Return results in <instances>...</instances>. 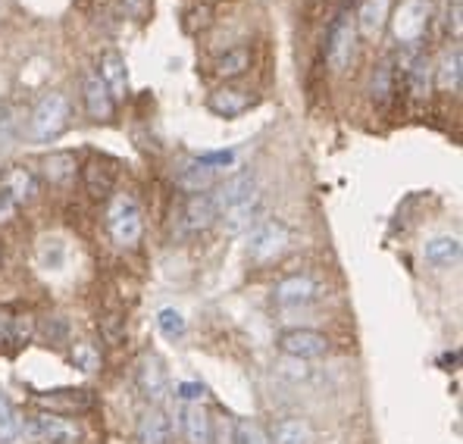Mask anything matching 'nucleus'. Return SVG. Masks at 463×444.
Returning <instances> with one entry per match:
<instances>
[{
  "label": "nucleus",
  "instance_id": "1",
  "mask_svg": "<svg viewBox=\"0 0 463 444\" xmlns=\"http://www.w3.org/2000/svg\"><path fill=\"white\" fill-rule=\"evenodd\" d=\"M70 100L63 98L60 91H51L35 104L32 110V119H29V135L35 141H53L66 132L70 126Z\"/></svg>",
  "mask_w": 463,
  "mask_h": 444
},
{
  "label": "nucleus",
  "instance_id": "2",
  "mask_svg": "<svg viewBox=\"0 0 463 444\" xmlns=\"http://www.w3.org/2000/svg\"><path fill=\"white\" fill-rule=\"evenodd\" d=\"M107 231H110L116 248H135L145 231V216L132 197H116L110 213H107Z\"/></svg>",
  "mask_w": 463,
  "mask_h": 444
},
{
  "label": "nucleus",
  "instance_id": "3",
  "mask_svg": "<svg viewBox=\"0 0 463 444\" xmlns=\"http://www.w3.org/2000/svg\"><path fill=\"white\" fill-rule=\"evenodd\" d=\"M288 241H291V231L285 229L282 222L276 220H267L254 229L250 235V244H248V254L254 263H272L288 250Z\"/></svg>",
  "mask_w": 463,
  "mask_h": 444
},
{
  "label": "nucleus",
  "instance_id": "4",
  "mask_svg": "<svg viewBox=\"0 0 463 444\" xmlns=\"http://www.w3.org/2000/svg\"><path fill=\"white\" fill-rule=\"evenodd\" d=\"M354 44H357V29H354V16H342L332 23L329 29V44H326V60H329V66L335 72H345L347 63H351L354 57Z\"/></svg>",
  "mask_w": 463,
  "mask_h": 444
},
{
  "label": "nucleus",
  "instance_id": "5",
  "mask_svg": "<svg viewBox=\"0 0 463 444\" xmlns=\"http://www.w3.org/2000/svg\"><path fill=\"white\" fill-rule=\"evenodd\" d=\"M276 345H279V351L291 360H313L329 351V338L317 329H288L279 335Z\"/></svg>",
  "mask_w": 463,
  "mask_h": 444
},
{
  "label": "nucleus",
  "instance_id": "6",
  "mask_svg": "<svg viewBox=\"0 0 463 444\" xmlns=\"http://www.w3.org/2000/svg\"><path fill=\"white\" fill-rule=\"evenodd\" d=\"M429 23V4L426 0H401L398 13H394L392 25H394V38L401 44H417L426 32Z\"/></svg>",
  "mask_w": 463,
  "mask_h": 444
},
{
  "label": "nucleus",
  "instance_id": "7",
  "mask_svg": "<svg viewBox=\"0 0 463 444\" xmlns=\"http://www.w3.org/2000/svg\"><path fill=\"white\" fill-rule=\"evenodd\" d=\"M38 407L57 416H79L94 407V394L88 388H57V392L38 394Z\"/></svg>",
  "mask_w": 463,
  "mask_h": 444
},
{
  "label": "nucleus",
  "instance_id": "8",
  "mask_svg": "<svg viewBox=\"0 0 463 444\" xmlns=\"http://www.w3.org/2000/svg\"><path fill=\"white\" fill-rule=\"evenodd\" d=\"M32 335H35V316H32V313L0 304V347H4V351L29 345Z\"/></svg>",
  "mask_w": 463,
  "mask_h": 444
},
{
  "label": "nucleus",
  "instance_id": "9",
  "mask_svg": "<svg viewBox=\"0 0 463 444\" xmlns=\"http://www.w3.org/2000/svg\"><path fill=\"white\" fill-rule=\"evenodd\" d=\"M32 432L47 444H79L81 441V429L70 420V416L47 413V410H41V413L32 416Z\"/></svg>",
  "mask_w": 463,
  "mask_h": 444
},
{
  "label": "nucleus",
  "instance_id": "10",
  "mask_svg": "<svg viewBox=\"0 0 463 444\" xmlns=\"http://www.w3.org/2000/svg\"><path fill=\"white\" fill-rule=\"evenodd\" d=\"M272 298H276L279 307H307L313 300H319V282L307 272H295L272 288Z\"/></svg>",
  "mask_w": 463,
  "mask_h": 444
},
{
  "label": "nucleus",
  "instance_id": "11",
  "mask_svg": "<svg viewBox=\"0 0 463 444\" xmlns=\"http://www.w3.org/2000/svg\"><path fill=\"white\" fill-rule=\"evenodd\" d=\"M254 104H257L254 91H248V88H232V85L216 88L207 98V110L213 116H220V119H235V116L248 113Z\"/></svg>",
  "mask_w": 463,
  "mask_h": 444
},
{
  "label": "nucleus",
  "instance_id": "12",
  "mask_svg": "<svg viewBox=\"0 0 463 444\" xmlns=\"http://www.w3.org/2000/svg\"><path fill=\"white\" fill-rule=\"evenodd\" d=\"M81 98H85V110L94 122H110L116 113V100L107 91V85L98 79V72L85 75V85H81Z\"/></svg>",
  "mask_w": 463,
  "mask_h": 444
},
{
  "label": "nucleus",
  "instance_id": "13",
  "mask_svg": "<svg viewBox=\"0 0 463 444\" xmlns=\"http://www.w3.org/2000/svg\"><path fill=\"white\" fill-rule=\"evenodd\" d=\"M173 439V420L166 416V410L147 407L138 416V426H135V441L138 444H169Z\"/></svg>",
  "mask_w": 463,
  "mask_h": 444
},
{
  "label": "nucleus",
  "instance_id": "14",
  "mask_svg": "<svg viewBox=\"0 0 463 444\" xmlns=\"http://www.w3.org/2000/svg\"><path fill=\"white\" fill-rule=\"evenodd\" d=\"M138 388L147 401H163L166 398V388H169V375L166 366L156 354H145L138 364Z\"/></svg>",
  "mask_w": 463,
  "mask_h": 444
},
{
  "label": "nucleus",
  "instance_id": "15",
  "mask_svg": "<svg viewBox=\"0 0 463 444\" xmlns=\"http://www.w3.org/2000/svg\"><path fill=\"white\" fill-rule=\"evenodd\" d=\"M0 188L23 207V203H29L32 197L38 194V179H35V173L25 166H6L4 173H0Z\"/></svg>",
  "mask_w": 463,
  "mask_h": 444
},
{
  "label": "nucleus",
  "instance_id": "16",
  "mask_svg": "<svg viewBox=\"0 0 463 444\" xmlns=\"http://www.w3.org/2000/svg\"><path fill=\"white\" fill-rule=\"evenodd\" d=\"M254 194H257V179L250 173H238V175H232V179H226L220 188H216L213 203H216V210L222 213V210L235 207V203L248 201V197H254Z\"/></svg>",
  "mask_w": 463,
  "mask_h": 444
},
{
  "label": "nucleus",
  "instance_id": "17",
  "mask_svg": "<svg viewBox=\"0 0 463 444\" xmlns=\"http://www.w3.org/2000/svg\"><path fill=\"white\" fill-rule=\"evenodd\" d=\"M182 220H185L188 231H207L210 225L220 220V210L213 203V194H192L185 201V210H182Z\"/></svg>",
  "mask_w": 463,
  "mask_h": 444
},
{
  "label": "nucleus",
  "instance_id": "18",
  "mask_svg": "<svg viewBox=\"0 0 463 444\" xmlns=\"http://www.w3.org/2000/svg\"><path fill=\"white\" fill-rule=\"evenodd\" d=\"M81 179H85V188L91 197H98V201H104V197L113 194L116 188V173L113 166L107 160H100V156H91V160L85 163V169H81Z\"/></svg>",
  "mask_w": 463,
  "mask_h": 444
},
{
  "label": "nucleus",
  "instance_id": "19",
  "mask_svg": "<svg viewBox=\"0 0 463 444\" xmlns=\"http://www.w3.org/2000/svg\"><path fill=\"white\" fill-rule=\"evenodd\" d=\"M98 79L107 85V91L113 94V100L116 98H126V91H128V70H126V60H122V53L107 51L104 57H100Z\"/></svg>",
  "mask_w": 463,
  "mask_h": 444
},
{
  "label": "nucleus",
  "instance_id": "20",
  "mask_svg": "<svg viewBox=\"0 0 463 444\" xmlns=\"http://www.w3.org/2000/svg\"><path fill=\"white\" fill-rule=\"evenodd\" d=\"M257 213H260V194H254V197H248V201L235 203V207L222 210L220 220L226 225L229 235H241V231H248L250 225L257 222Z\"/></svg>",
  "mask_w": 463,
  "mask_h": 444
},
{
  "label": "nucleus",
  "instance_id": "21",
  "mask_svg": "<svg viewBox=\"0 0 463 444\" xmlns=\"http://www.w3.org/2000/svg\"><path fill=\"white\" fill-rule=\"evenodd\" d=\"M76 169H79L76 154H70V150H53V154H47L44 160H41V175H44L51 185L70 182L72 175H76Z\"/></svg>",
  "mask_w": 463,
  "mask_h": 444
},
{
  "label": "nucleus",
  "instance_id": "22",
  "mask_svg": "<svg viewBox=\"0 0 463 444\" xmlns=\"http://www.w3.org/2000/svg\"><path fill=\"white\" fill-rule=\"evenodd\" d=\"M182 432L188 444H210V413L201 404L182 407Z\"/></svg>",
  "mask_w": 463,
  "mask_h": 444
},
{
  "label": "nucleus",
  "instance_id": "23",
  "mask_svg": "<svg viewBox=\"0 0 463 444\" xmlns=\"http://www.w3.org/2000/svg\"><path fill=\"white\" fill-rule=\"evenodd\" d=\"M269 444H313V429L298 416L279 420L269 432Z\"/></svg>",
  "mask_w": 463,
  "mask_h": 444
},
{
  "label": "nucleus",
  "instance_id": "24",
  "mask_svg": "<svg viewBox=\"0 0 463 444\" xmlns=\"http://www.w3.org/2000/svg\"><path fill=\"white\" fill-rule=\"evenodd\" d=\"M175 182H179V188L188 191V194H207L216 182V169H210V166H203V163L194 160L188 169H182Z\"/></svg>",
  "mask_w": 463,
  "mask_h": 444
},
{
  "label": "nucleus",
  "instance_id": "25",
  "mask_svg": "<svg viewBox=\"0 0 463 444\" xmlns=\"http://www.w3.org/2000/svg\"><path fill=\"white\" fill-rule=\"evenodd\" d=\"M426 260L432 266H451L460 260V241L451 235H441V238H432V241L426 244Z\"/></svg>",
  "mask_w": 463,
  "mask_h": 444
},
{
  "label": "nucleus",
  "instance_id": "26",
  "mask_svg": "<svg viewBox=\"0 0 463 444\" xmlns=\"http://www.w3.org/2000/svg\"><path fill=\"white\" fill-rule=\"evenodd\" d=\"M460 70H463V57L458 47H454V51H448L445 57H441L439 70H435V79H439L441 91H460V75H463Z\"/></svg>",
  "mask_w": 463,
  "mask_h": 444
},
{
  "label": "nucleus",
  "instance_id": "27",
  "mask_svg": "<svg viewBox=\"0 0 463 444\" xmlns=\"http://www.w3.org/2000/svg\"><path fill=\"white\" fill-rule=\"evenodd\" d=\"M250 70V51L248 47H235V51L222 53L220 60H216V75H222V79H238L241 72Z\"/></svg>",
  "mask_w": 463,
  "mask_h": 444
},
{
  "label": "nucleus",
  "instance_id": "28",
  "mask_svg": "<svg viewBox=\"0 0 463 444\" xmlns=\"http://www.w3.org/2000/svg\"><path fill=\"white\" fill-rule=\"evenodd\" d=\"M23 432V420H19L16 407L10 404L4 392H0V444H13Z\"/></svg>",
  "mask_w": 463,
  "mask_h": 444
},
{
  "label": "nucleus",
  "instance_id": "29",
  "mask_svg": "<svg viewBox=\"0 0 463 444\" xmlns=\"http://www.w3.org/2000/svg\"><path fill=\"white\" fill-rule=\"evenodd\" d=\"M429 85H432V63L426 57H417L407 70V88H411L413 98H426Z\"/></svg>",
  "mask_w": 463,
  "mask_h": 444
},
{
  "label": "nucleus",
  "instance_id": "30",
  "mask_svg": "<svg viewBox=\"0 0 463 444\" xmlns=\"http://www.w3.org/2000/svg\"><path fill=\"white\" fill-rule=\"evenodd\" d=\"M388 0H366L360 10V32L364 35H379V29L385 25Z\"/></svg>",
  "mask_w": 463,
  "mask_h": 444
},
{
  "label": "nucleus",
  "instance_id": "31",
  "mask_svg": "<svg viewBox=\"0 0 463 444\" xmlns=\"http://www.w3.org/2000/svg\"><path fill=\"white\" fill-rule=\"evenodd\" d=\"M98 329H100V338H104L110 347H119L122 341H126V319H122L119 313H104Z\"/></svg>",
  "mask_w": 463,
  "mask_h": 444
},
{
  "label": "nucleus",
  "instance_id": "32",
  "mask_svg": "<svg viewBox=\"0 0 463 444\" xmlns=\"http://www.w3.org/2000/svg\"><path fill=\"white\" fill-rule=\"evenodd\" d=\"M392 91H394V81H392V66L383 63L376 72H373V85H370V94L379 107H385L392 100Z\"/></svg>",
  "mask_w": 463,
  "mask_h": 444
},
{
  "label": "nucleus",
  "instance_id": "33",
  "mask_svg": "<svg viewBox=\"0 0 463 444\" xmlns=\"http://www.w3.org/2000/svg\"><path fill=\"white\" fill-rule=\"evenodd\" d=\"M156 326H160V332L166 335V338H182L188 329L185 316H182L179 310H173V307H163V310L156 313Z\"/></svg>",
  "mask_w": 463,
  "mask_h": 444
},
{
  "label": "nucleus",
  "instance_id": "34",
  "mask_svg": "<svg viewBox=\"0 0 463 444\" xmlns=\"http://www.w3.org/2000/svg\"><path fill=\"white\" fill-rule=\"evenodd\" d=\"M235 429H238V420L232 416H210V444H235Z\"/></svg>",
  "mask_w": 463,
  "mask_h": 444
},
{
  "label": "nucleus",
  "instance_id": "35",
  "mask_svg": "<svg viewBox=\"0 0 463 444\" xmlns=\"http://www.w3.org/2000/svg\"><path fill=\"white\" fill-rule=\"evenodd\" d=\"M235 444H269V432L257 420H244L235 429Z\"/></svg>",
  "mask_w": 463,
  "mask_h": 444
},
{
  "label": "nucleus",
  "instance_id": "36",
  "mask_svg": "<svg viewBox=\"0 0 463 444\" xmlns=\"http://www.w3.org/2000/svg\"><path fill=\"white\" fill-rule=\"evenodd\" d=\"M13 128H16L13 110H10V107H0V150H6L13 145Z\"/></svg>",
  "mask_w": 463,
  "mask_h": 444
},
{
  "label": "nucleus",
  "instance_id": "37",
  "mask_svg": "<svg viewBox=\"0 0 463 444\" xmlns=\"http://www.w3.org/2000/svg\"><path fill=\"white\" fill-rule=\"evenodd\" d=\"M197 163H203V166H210V169H222V166H232V163H235V154H232V150H216V154H201V156H197Z\"/></svg>",
  "mask_w": 463,
  "mask_h": 444
},
{
  "label": "nucleus",
  "instance_id": "38",
  "mask_svg": "<svg viewBox=\"0 0 463 444\" xmlns=\"http://www.w3.org/2000/svg\"><path fill=\"white\" fill-rule=\"evenodd\" d=\"M175 392H179V398L185 401V404H201L203 401V385H197V382H179V388H175Z\"/></svg>",
  "mask_w": 463,
  "mask_h": 444
},
{
  "label": "nucleus",
  "instance_id": "39",
  "mask_svg": "<svg viewBox=\"0 0 463 444\" xmlns=\"http://www.w3.org/2000/svg\"><path fill=\"white\" fill-rule=\"evenodd\" d=\"M16 210H19V203L13 201L10 194H6L4 188H0V225H6L13 220V216H16Z\"/></svg>",
  "mask_w": 463,
  "mask_h": 444
},
{
  "label": "nucleus",
  "instance_id": "40",
  "mask_svg": "<svg viewBox=\"0 0 463 444\" xmlns=\"http://www.w3.org/2000/svg\"><path fill=\"white\" fill-rule=\"evenodd\" d=\"M147 6H151V0H119V10L126 13V16H135V19L145 16Z\"/></svg>",
  "mask_w": 463,
  "mask_h": 444
},
{
  "label": "nucleus",
  "instance_id": "41",
  "mask_svg": "<svg viewBox=\"0 0 463 444\" xmlns=\"http://www.w3.org/2000/svg\"><path fill=\"white\" fill-rule=\"evenodd\" d=\"M0 263H4V248H0Z\"/></svg>",
  "mask_w": 463,
  "mask_h": 444
}]
</instances>
